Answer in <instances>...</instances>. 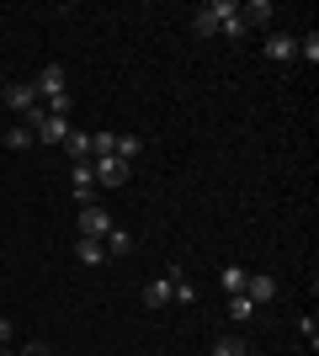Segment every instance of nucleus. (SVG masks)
<instances>
[{"mask_svg": "<svg viewBox=\"0 0 319 356\" xmlns=\"http://www.w3.org/2000/svg\"><path fill=\"white\" fill-rule=\"evenodd\" d=\"M75 255H80V261H85V266H101V261H106L101 239H80V245H75Z\"/></svg>", "mask_w": 319, "mask_h": 356, "instance_id": "f3484780", "label": "nucleus"}, {"mask_svg": "<svg viewBox=\"0 0 319 356\" xmlns=\"http://www.w3.org/2000/svg\"><path fill=\"white\" fill-rule=\"evenodd\" d=\"M69 192H75L80 208H91V202H96V170H91V160L69 165Z\"/></svg>", "mask_w": 319, "mask_h": 356, "instance_id": "f03ea898", "label": "nucleus"}, {"mask_svg": "<svg viewBox=\"0 0 319 356\" xmlns=\"http://www.w3.org/2000/svg\"><path fill=\"white\" fill-rule=\"evenodd\" d=\"M192 32H197V38H213V32H218V6H197V11H192Z\"/></svg>", "mask_w": 319, "mask_h": 356, "instance_id": "f8f14e48", "label": "nucleus"}, {"mask_svg": "<svg viewBox=\"0 0 319 356\" xmlns=\"http://www.w3.org/2000/svg\"><path fill=\"white\" fill-rule=\"evenodd\" d=\"M240 22H245V27H266V22H272V0H250V6H240Z\"/></svg>", "mask_w": 319, "mask_h": 356, "instance_id": "4468645a", "label": "nucleus"}, {"mask_svg": "<svg viewBox=\"0 0 319 356\" xmlns=\"http://www.w3.org/2000/svg\"><path fill=\"white\" fill-rule=\"evenodd\" d=\"M245 277H250L245 266H224V271H218V282H224V293H229V298L245 293Z\"/></svg>", "mask_w": 319, "mask_h": 356, "instance_id": "dca6fc26", "label": "nucleus"}, {"mask_svg": "<svg viewBox=\"0 0 319 356\" xmlns=\"http://www.w3.org/2000/svg\"><path fill=\"white\" fill-rule=\"evenodd\" d=\"M213 6H218V32L240 38V32H245V22H240V6H234V0H213Z\"/></svg>", "mask_w": 319, "mask_h": 356, "instance_id": "1a4fd4ad", "label": "nucleus"}, {"mask_svg": "<svg viewBox=\"0 0 319 356\" xmlns=\"http://www.w3.org/2000/svg\"><path fill=\"white\" fill-rule=\"evenodd\" d=\"M298 59L319 64V38H314V32H309V38H298Z\"/></svg>", "mask_w": 319, "mask_h": 356, "instance_id": "4be33fe9", "label": "nucleus"}, {"mask_svg": "<svg viewBox=\"0 0 319 356\" xmlns=\"http://www.w3.org/2000/svg\"><path fill=\"white\" fill-rule=\"evenodd\" d=\"M22 356H48V346H27V351H22Z\"/></svg>", "mask_w": 319, "mask_h": 356, "instance_id": "a878e982", "label": "nucleus"}, {"mask_svg": "<svg viewBox=\"0 0 319 356\" xmlns=\"http://www.w3.org/2000/svg\"><path fill=\"white\" fill-rule=\"evenodd\" d=\"M138 149H144V144H138V134H117V144H112V154H117L122 165H133V160H138Z\"/></svg>", "mask_w": 319, "mask_h": 356, "instance_id": "2eb2a0df", "label": "nucleus"}, {"mask_svg": "<svg viewBox=\"0 0 319 356\" xmlns=\"http://www.w3.org/2000/svg\"><path fill=\"white\" fill-rule=\"evenodd\" d=\"M112 229H117V223H112L106 208H96V202H91V208H80V239H106Z\"/></svg>", "mask_w": 319, "mask_h": 356, "instance_id": "7ed1b4c3", "label": "nucleus"}, {"mask_svg": "<svg viewBox=\"0 0 319 356\" xmlns=\"http://www.w3.org/2000/svg\"><path fill=\"white\" fill-rule=\"evenodd\" d=\"M91 170H96V181H101V186H122V181L133 176V165H122L117 154H106V160H91Z\"/></svg>", "mask_w": 319, "mask_h": 356, "instance_id": "423d86ee", "label": "nucleus"}, {"mask_svg": "<svg viewBox=\"0 0 319 356\" xmlns=\"http://www.w3.org/2000/svg\"><path fill=\"white\" fill-rule=\"evenodd\" d=\"M298 335H304L309 346H319V325H314V314H304V319H298Z\"/></svg>", "mask_w": 319, "mask_h": 356, "instance_id": "b1692460", "label": "nucleus"}, {"mask_svg": "<svg viewBox=\"0 0 319 356\" xmlns=\"http://www.w3.org/2000/svg\"><path fill=\"white\" fill-rule=\"evenodd\" d=\"M229 319H256V303H250L245 293H234L229 298Z\"/></svg>", "mask_w": 319, "mask_h": 356, "instance_id": "aec40b11", "label": "nucleus"}, {"mask_svg": "<svg viewBox=\"0 0 319 356\" xmlns=\"http://www.w3.org/2000/svg\"><path fill=\"white\" fill-rule=\"evenodd\" d=\"M6 106H11V112H32V106H38V90H32V80H22V86H6Z\"/></svg>", "mask_w": 319, "mask_h": 356, "instance_id": "6e6552de", "label": "nucleus"}, {"mask_svg": "<svg viewBox=\"0 0 319 356\" xmlns=\"http://www.w3.org/2000/svg\"><path fill=\"white\" fill-rule=\"evenodd\" d=\"M213 356H245V341L240 335H224V341L213 346Z\"/></svg>", "mask_w": 319, "mask_h": 356, "instance_id": "412c9836", "label": "nucleus"}, {"mask_svg": "<svg viewBox=\"0 0 319 356\" xmlns=\"http://www.w3.org/2000/svg\"><path fill=\"white\" fill-rule=\"evenodd\" d=\"M165 277H170V303H197V282H186L181 266H170Z\"/></svg>", "mask_w": 319, "mask_h": 356, "instance_id": "9d476101", "label": "nucleus"}, {"mask_svg": "<svg viewBox=\"0 0 319 356\" xmlns=\"http://www.w3.org/2000/svg\"><path fill=\"white\" fill-rule=\"evenodd\" d=\"M6 144H11V149H32L38 138H32V128H11V134H6Z\"/></svg>", "mask_w": 319, "mask_h": 356, "instance_id": "5701e85b", "label": "nucleus"}, {"mask_svg": "<svg viewBox=\"0 0 319 356\" xmlns=\"http://www.w3.org/2000/svg\"><path fill=\"white\" fill-rule=\"evenodd\" d=\"M32 90H38V102H48V96L69 90V80H64V70H59V64H43V70H38V80H32Z\"/></svg>", "mask_w": 319, "mask_h": 356, "instance_id": "20e7f679", "label": "nucleus"}, {"mask_svg": "<svg viewBox=\"0 0 319 356\" xmlns=\"http://www.w3.org/2000/svg\"><path fill=\"white\" fill-rule=\"evenodd\" d=\"M144 309H170V277L144 282Z\"/></svg>", "mask_w": 319, "mask_h": 356, "instance_id": "9b49d317", "label": "nucleus"}, {"mask_svg": "<svg viewBox=\"0 0 319 356\" xmlns=\"http://www.w3.org/2000/svg\"><path fill=\"white\" fill-rule=\"evenodd\" d=\"M245 298H250L256 309H266V303L277 298V277H266V271H250V277H245Z\"/></svg>", "mask_w": 319, "mask_h": 356, "instance_id": "39448f33", "label": "nucleus"}, {"mask_svg": "<svg viewBox=\"0 0 319 356\" xmlns=\"http://www.w3.org/2000/svg\"><path fill=\"white\" fill-rule=\"evenodd\" d=\"M27 128H32V138H38V144H64V138H69V118H48L43 106H32L27 112Z\"/></svg>", "mask_w": 319, "mask_h": 356, "instance_id": "f257e3e1", "label": "nucleus"}, {"mask_svg": "<svg viewBox=\"0 0 319 356\" xmlns=\"http://www.w3.org/2000/svg\"><path fill=\"white\" fill-rule=\"evenodd\" d=\"M266 59H277V64H293V59H298V38H288V32L266 38Z\"/></svg>", "mask_w": 319, "mask_h": 356, "instance_id": "0eeeda50", "label": "nucleus"}, {"mask_svg": "<svg viewBox=\"0 0 319 356\" xmlns=\"http://www.w3.org/2000/svg\"><path fill=\"white\" fill-rule=\"evenodd\" d=\"M0 356H11V351H6V346H0Z\"/></svg>", "mask_w": 319, "mask_h": 356, "instance_id": "bb28decb", "label": "nucleus"}, {"mask_svg": "<svg viewBox=\"0 0 319 356\" xmlns=\"http://www.w3.org/2000/svg\"><path fill=\"white\" fill-rule=\"evenodd\" d=\"M11 341V319H0V346Z\"/></svg>", "mask_w": 319, "mask_h": 356, "instance_id": "393cba45", "label": "nucleus"}, {"mask_svg": "<svg viewBox=\"0 0 319 356\" xmlns=\"http://www.w3.org/2000/svg\"><path fill=\"white\" fill-rule=\"evenodd\" d=\"M64 154H69V165H80V160H91V134H75V128H69V138H64Z\"/></svg>", "mask_w": 319, "mask_h": 356, "instance_id": "ddd939ff", "label": "nucleus"}, {"mask_svg": "<svg viewBox=\"0 0 319 356\" xmlns=\"http://www.w3.org/2000/svg\"><path fill=\"white\" fill-rule=\"evenodd\" d=\"M101 250H106V255H128V250H133V239L122 234V229H112V234L101 239Z\"/></svg>", "mask_w": 319, "mask_h": 356, "instance_id": "a211bd4d", "label": "nucleus"}, {"mask_svg": "<svg viewBox=\"0 0 319 356\" xmlns=\"http://www.w3.org/2000/svg\"><path fill=\"white\" fill-rule=\"evenodd\" d=\"M69 106H75V96H69V90H59V96H48V118H69Z\"/></svg>", "mask_w": 319, "mask_h": 356, "instance_id": "6ab92c4d", "label": "nucleus"}]
</instances>
